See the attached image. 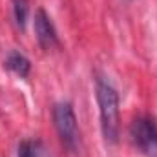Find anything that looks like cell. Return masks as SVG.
<instances>
[{
    "label": "cell",
    "instance_id": "1",
    "mask_svg": "<svg viewBox=\"0 0 157 157\" xmlns=\"http://www.w3.org/2000/svg\"><path fill=\"white\" fill-rule=\"evenodd\" d=\"M95 95L99 102L101 128L108 143H115L119 137V93L112 82L104 77L95 78Z\"/></svg>",
    "mask_w": 157,
    "mask_h": 157
},
{
    "label": "cell",
    "instance_id": "2",
    "mask_svg": "<svg viewBox=\"0 0 157 157\" xmlns=\"http://www.w3.org/2000/svg\"><path fill=\"white\" fill-rule=\"evenodd\" d=\"M53 122H55L57 133L60 137V143L70 152H77L80 146V133H78V122L75 117V112H73V106L70 102L55 104Z\"/></svg>",
    "mask_w": 157,
    "mask_h": 157
},
{
    "label": "cell",
    "instance_id": "3",
    "mask_svg": "<svg viewBox=\"0 0 157 157\" xmlns=\"http://www.w3.org/2000/svg\"><path fill=\"white\" fill-rule=\"evenodd\" d=\"M133 144L146 157H157V124L150 117H137L130 126Z\"/></svg>",
    "mask_w": 157,
    "mask_h": 157
},
{
    "label": "cell",
    "instance_id": "4",
    "mask_svg": "<svg viewBox=\"0 0 157 157\" xmlns=\"http://www.w3.org/2000/svg\"><path fill=\"white\" fill-rule=\"evenodd\" d=\"M33 26H35V35L39 44L44 49H51L59 44V37H57V29L49 18V15L44 11V9H37L35 11V20H33Z\"/></svg>",
    "mask_w": 157,
    "mask_h": 157
},
{
    "label": "cell",
    "instance_id": "5",
    "mask_svg": "<svg viewBox=\"0 0 157 157\" xmlns=\"http://www.w3.org/2000/svg\"><path fill=\"white\" fill-rule=\"evenodd\" d=\"M6 68L9 71H13L15 75H18L20 78L28 77L29 75V70H31V62L18 51H11L6 59Z\"/></svg>",
    "mask_w": 157,
    "mask_h": 157
},
{
    "label": "cell",
    "instance_id": "6",
    "mask_svg": "<svg viewBox=\"0 0 157 157\" xmlns=\"http://www.w3.org/2000/svg\"><path fill=\"white\" fill-rule=\"evenodd\" d=\"M18 157H51L48 154L44 143H40L37 139H28V141H22L18 144Z\"/></svg>",
    "mask_w": 157,
    "mask_h": 157
},
{
    "label": "cell",
    "instance_id": "7",
    "mask_svg": "<svg viewBox=\"0 0 157 157\" xmlns=\"http://www.w3.org/2000/svg\"><path fill=\"white\" fill-rule=\"evenodd\" d=\"M13 15H15L17 26L24 29L29 15V0H13Z\"/></svg>",
    "mask_w": 157,
    "mask_h": 157
}]
</instances>
